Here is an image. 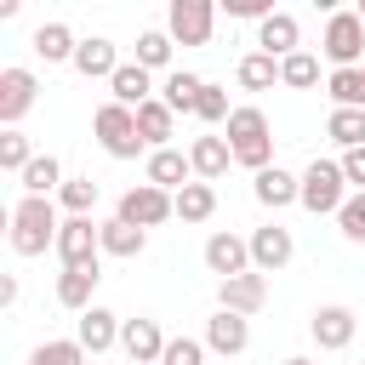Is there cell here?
I'll return each instance as SVG.
<instances>
[{
    "mask_svg": "<svg viewBox=\"0 0 365 365\" xmlns=\"http://www.w3.org/2000/svg\"><path fill=\"white\" fill-rule=\"evenodd\" d=\"M228 148H234V165H251V177L268 171V160H274V125H268V114L257 103H240L228 114Z\"/></svg>",
    "mask_w": 365,
    "mask_h": 365,
    "instance_id": "1",
    "label": "cell"
},
{
    "mask_svg": "<svg viewBox=\"0 0 365 365\" xmlns=\"http://www.w3.org/2000/svg\"><path fill=\"white\" fill-rule=\"evenodd\" d=\"M57 205L51 200H40V194H23L17 205H11V251L17 257H40L46 245L57 251Z\"/></svg>",
    "mask_w": 365,
    "mask_h": 365,
    "instance_id": "2",
    "label": "cell"
},
{
    "mask_svg": "<svg viewBox=\"0 0 365 365\" xmlns=\"http://www.w3.org/2000/svg\"><path fill=\"white\" fill-rule=\"evenodd\" d=\"M91 131H97V143H103V154L108 160H137L148 143L137 137V108H120L114 97L91 114Z\"/></svg>",
    "mask_w": 365,
    "mask_h": 365,
    "instance_id": "3",
    "label": "cell"
},
{
    "mask_svg": "<svg viewBox=\"0 0 365 365\" xmlns=\"http://www.w3.org/2000/svg\"><path fill=\"white\" fill-rule=\"evenodd\" d=\"M302 211H314V217H336L342 205H348V177H342V160H314L308 171H302V200H297Z\"/></svg>",
    "mask_w": 365,
    "mask_h": 365,
    "instance_id": "4",
    "label": "cell"
},
{
    "mask_svg": "<svg viewBox=\"0 0 365 365\" xmlns=\"http://www.w3.org/2000/svg\"><path fill=\"white\" fill-rule=\"evenodd\" d=\"M319 51L331 57V68H365V23H359V11H331Z\"/></svg>",
    "mask_w": 365,
    "mask_h": 365,
    "instance_id": "5",
    "label": "cell"
},
{
    "mask_svg": "<svg viewBox=\"0 0 365 365\" xmlns=\"http://www.w3.org/2000/svg\"><path fill=\"white\" fill-rule=\"evenodd\" d=\"M120 222H131V228H160L165 217H177V200L165 194V188H154V182H137V188H125L120 194V211H114Z\"/></svg>",
    "mask_w": 365,
    "mask_h": 365,
    "instance_id": "6",
    "label": "cell"
},
{
    "mask_svg": "<svg viewBox=\"0 0 365 365\" xmlns=\"http://www.w3.org/2000/svg\"><path fill=\"white\" fill-rule=\"evenodd\" d=\"M57 257H63V268H97V257H103V222H91V217H63V228H57Z\"/></svg>",
    "mask_w": 365,
    "mask_h": 365,
    "instance_id": "7",
    "label": "cell"
},
{
    "mask_svg": "<svg viewBox=\"0 0 365 365\" xmlns=\"http://www.w3.org/2000/svg\"><path fill=\"white\" fill-rule=\"evenodd\" d=\"M211 29H217V6H211V0H171L165 34H171L177 46H205Z\"/></svg>",
    "mask_w": 365,
    "mask_h": 365,
    "instance_id": "8",
    "label": "cell"
},
{
    "mask_svg": "<svg viewBox=\"0 0 365 365\" xmlns=\"http://www.w3.org/2000/svg\"><path fill=\"white\" fill-rule=\"evenodd\" d=\"M205 268L217 274V285H222V279H240V274H251V240H240V234L217 228V234L205 240Z\"/></svg>",
    "mask_w": 365,
    "mask_h": 365,
    "instance_id": "9",
    "label": "cell"
},
{
    "mask_svg": "<svg viewBox=\"0 0 365 365\" xmlns=\"http://www.w3.org/2000/svg\"><path fill=\"white\" fill-rule=\"evenodd\" d=\"M354 331H359V319H354V308H342V302H325V308H314V319H308V336H314L325 354H342V348L354 342Z\"/></svg>",
    "mask_w": 365,
    "mask_h": 365,
    "instance_id": "10",
    "label": "cell"
},
{
    "mask_svg": "<svg viewBox=\"0 0 365 365\" xmlns=\"http://www.w3.org/2000/svg\"><path fill=\"white\" fill-rule=\"evenodd\" d=\"M34 91H40L34 68H0V120H6V131H17V120L34 108Z\"/></svg>",
    "mask_w": 365,
    "mask_h": 365,
    "instance_id": "11",
    "label": "cell"
},
{
    "mask_svg": "<svg viewBox=\"0 0 365 365\" xmlns=\"http://www.w3.org/2000/svg\"><path fill=\"white\" fill-rule=\"evenodd\" d=\"M291 251H297V240H291V228H279V222H262V228L251 234V268H257V274H279V268L291 262Z\"/></svg>",
    "mask_w": 365,
    "mask_h": 365,
    "instance_id": "12",
    "label": "cell"
},
{
    "mask_svg": "<svg viewBox=\"0 0 365 365\" xmlns=\"http://www.w3.org/2000/svg\"><path fill=\"white\" fill-rule=\"evenodd\" d=\"M257 51H268L274 63H285L291 51H302V23H297L291 11L262 17V23H257Z\"/></svg>",
    "mask_w": 365,
    "mask_h": 365,
    "instance_id": "13",
    "label": "cell"
},
{
    "mask_svg": "<svg viewBox=\"0 0 365 365\" xmlns=\"http://www.w3.org/2000/svg\"><path fill=\"white\" fill-rule=\"evenodd\" d=\"M262 302H268V274H257V268L217 285V308H228V314H245V319H251Z\"/></svg>",
    "mask_w": 365,
    "mask_h": 365,
    "instance_id": "14",
    "label": "cell"
},
{
    "mask_svg": "<svg viewBox=\"0 0 365 365\" xmlns=\"http://www.w3.org/2000/svg\"><path fill=\"white\" fill-rule=\"evenodd\" d=\"M143 182H154V188L177 194V188H188V182H194V165H188V154H182V148H154V154H148V165H143Z\"/></svg>",
    "mask_w": 365,
    "mask_h": 365,
    "instance_id": "15",
    "label": "cell"
},
{
    "mask_svg": "<svg viewBox=\"0 0 365 365\" xmlns=\"http://www.w3.org/2000/svg\"><path fill=\"white\" fill-rule=\"evenodd\" d=\"M165 342H171V336H165L154 319H125V325H120V348L131 354V365H160Z\"/></svg>",
    "mask_w": 365,
    "mask_h": 365,
    "instance_id": "16",
    "label": "cell"
},
{
    "mask_svg": "<svg viewBox=\"0 0 365 365\" xmlns=\"http://www.w3.org/2000/svg\"><path fill=\"white\" fill-rule=\"evenodd\" d=\"M251 194H257L268 211H285V205H297V200H302V177H291L285 165H268V171H257V177H251Z\"/></svg>",
    "mask_w": 365,
    "mask_h": 365,
    "instance_id": "17",
    "label": "cell"
},
{
    "mask_svg": "<svg viewBox=\"0 0 365 365\" xmlns=\"http://www.w3.org/2000/svg\"><path fill=\"white\" fill-rule=\"evenodd\" d=\"M245 342H251V319H245V314L217 308V314L205 319V348H211V354H245Z\"/></svg>",
    "mask_w": 365,
    "mask_h": 365,
    "instance_id": "18",
    "label": "cell"
},
{
    "mask_svg": "<svg viewBox=\"0 0 365 365\" xmlns=\"http://www.w3.org/2000/svg\"><path fill=\"white\" fill-rule=\"evenodd\" d=\"M188 165H194V182H217V177L234 165L228 137H194V143H188Z\"/></svg>",
    "mask_w": 365,
    "mask_h": 365,
    "instance_id": "19",
    "label": "cell"
},
{
    "mask_svg": "<svg viewBox=\"0 0 365 365\" xmlns=\"http://www.w3.org/2000/svg\"><path fill=\"white\" fill-rule=\"evenodd\" d=\"M108 91H114L120 108H143V103H154V74L143 63H120L114 80H108Z\"/></svg>",
    "mask_w": 365,
    "mask_h": 365,
    "instance_id": "20",
    "label": "cell"
},
{
    "mask_svg": "<svg viewBox=\"0 0 365 365\" xmlns=\"http://www.w3.org/2000/svg\"><path fill=\"white\" fill-rule=\"evenodd\" d=\"M120 314H108V308H86L80 314V331H74V342L86 348V354H103V348H114L120 342Z\"/></svg>",
    "mask_w": 365,
    "mask_h": 365,
    "instance_id": "21",
    "label": "cell"
},
{
    "mask_svg": "<svg viewBox=\"0 0 365 365\" xmlns=\"http://www.w3.org/2000/svg\"><path fill=\"white\" fill-rule=\"evenodd\" d=\"M114 68H120L114 40H103V34L80 40V51H74V74H86V80H114Z\"/></svg>",
    "mask_w": 365,
    "mask_h": 365,
    "instance_id": "22",
    "label": "cell"
},
{
    "mask_svg": "<svg viewBox=\"0 0 365 365\" xmlns=\"http://www.w3.org/2000/svg\"><path fill=\"white\" fill-rule=\"evenodd\" d=\"M97 279H103V268H63V274H57V302L74 308V314L97 308V302H91V297H97Z\"/></svg>",
    "mask_w": 365,
    "mask_h": 365,
    "instance_id": "23",
    "label": "cell"
},
{
    "mask_svg": "<svg viewBox=\"0 0 365 365\" xmlns=\"http://www.w3.org/2000/svg\"><path fill=\"white\" fill-rule=\"evenodd\" d=\"M171 131H177V114H171L160 97L137 108V137L148 143V154H154V148H171Z\"/></svg>",
    "mask_w": 365,
    "mask_h": 365,
    "instance_id": "24",
    "label": "cell"
},
{
    "mask_svg": "<svg viewBox=\"0 0 365 365\" xmlns=\"http://www.w3.org/2000/svg\"><path fill=\"white\" fill-rule=\"evenodd\" d=\"M34 51H40L46 63H74L80 40H74L68 23H40V29H34Z\"/></svg>",
    "mask_w": 365,
    "mask_h": 365,
    "instance_id": "25",
    "label": "cell"
},
{
    "mask_svg": "<svg viewBox=\"0 0 365 365\" xmlns=\"http://www.w3.org/2000/svg\"><path fill=\"white\" fill-rule=\"evenodd\" d=\"M200 91H205V80H200V74H188V68H177V74H165V86H160V103H165L171 114H194Z\"/></svg>",
    "mask_w": 365,
    "mask_h": 365,
    "instance_id": "26",
    "label": "cell"
},
{
    "mask_svg": "<svg viewBox=\"0 0 365 365\" xmlns=\"http://www.w3.org/2000/svg\"><path fill=\"white\" fill-rule=\"evenodd\" d=\"M325 137H331L342 154H348V148H365V108H331Z\"/></svg>",
    "mask_w": 365,
    "mask_h": 365,
    "instance_id": "27",
    "label": "cell"
},
{
    "mask_svg": "<svg viewBox=\"0 0 365 365\" xmlns=\"http://www.w3.org/2000/svg\"><path fill=\"white\" fill-rule=\"evenodd\" d=\"M23 182V194H40V200H51V188H63L68 177H63V165H57V154H34V165L17 177Z\"/></svg>",
    "mask_w": 365,
    "mask_h": 365,
    "instance_id": "28",
    "label": "cell"
},
{
    "mask_svg": "<svg viewBox=\"0 0 365 365\" xmlns=\"http://www.w3.org/2000/svg\"><path fill=\"white\" fill-rule=\"evenodd\" d=\"M171 200H177V217H182V222H211V211H217V188H211V182H188V188H177Z\"/></svg>",
    "mask_w": 365,
    "mask_h": 365,
    "instance_id": "29",
    "label": "cell"
},
{
    "mask_svg": "<svg viewBox=\"0 0 365 365\" xmlns=\"http://www.w3.org/2000/svg\"><path fill=\"white\" fill-rule=\"evenodd\" d=\"M148 251V234L143 228H131V222H103V257H143Z\"/></svg>",
    "mask_w": 365,
    "mask_h": 365,
    "instance_id": "30",
    "label": "cell"
},
{
    "mask_svg": "<svg viewBox=\"0 0 365 365\" xmlns=\"http://www.w3.org/2000/svg\"><path fill=\"white\" fill-rule=\"evenodd\" d=\"M325 91L336 108H365V68H331Z\"/></svg>",
    "mask_w": 365,
    "mask_h": 365,
    "instance_id": "31",
    "label": "cell"
},
{
    "mask_svg": "<svg viewBox=\"0 0 365 365\" xmlns=\"http://www.w3.org/2000/svg\"><path fill=\"white\" fill-rule=\"evenodd\" d=\"M234 74H240V86H245V91H268V86L279 80V63H274L268 51H245Z\"/></svg>",
    "mask_w": 365,
    "mask_h": 365,
    "instance_id": "32",
    "label": "cell"
},
{
    "mask_svg": "<svg viewBox=\"0 0 365 365\" xmlns=\"http://www.w3.org/2000/svg\"><path fill=\"white\" fill-rule=\"evenodd\" d=\"M279 86H291V91L319 86V57H314V51H291V57L279 63Z\"/></svg>",
    "mask_w": 365,
    "mask_h": 365,
    "instance_id": "33",
    "label": "cell"
},
{
    "mask_svg": "<svg viewBox=\"0 0 365 365\" xmlns=\"http://www.w3.org/2000/svg\"><path fill=\"white\" fill-rule=\"evenodd\" d=\"M171 46H177V40H171L165 29H143V34H137V63L154 74V68H165V63H171Z\"/></svg>",
    "mask_w": 365,
    "mask_h": 365,
    "instance_id": "34",
    "label": "cell"
},
{
    "mask_svg": "<svg viewBox=\"0 0 365 365\" xmlns=\"http://www.w3.org/2000/svg\"><path fill=\"white\" fill-rule=\"evenodd\" d=\"M29 365H86V348L74 336H51V342H40L29 354Z\"/></svg>",
    "mask_w": 365,
    "mask_h": 365,
    "instance_id": "35",
    "label": "cell"
},
{
    "mask_svg": "<svg viewBox=\"0 0 365 365\" xmlns=\"http://www.w3.org/2000/svg\"><path fill=\"white\" fill-rule=\"evenodd\" d=\"M29 165H34V148H29V137H23V131H0V171L23 177Z\"/></svg>",
    "mask_w": 365,
    "mask_h": 365,
    "instance_id": "36",
    "label": "cell"
},
{
    "mask_svg": "<svg viewBox=\"0 0 365 365\" xmlns=\"http://www.w3.org/2000/svg\"><path fill=\"white\" fill-rule=\"evenodd\" d=\"M57 205H63L68 217H86V211L97 205V182H91V177H68V182L57 188Z\"/></svg>",
    "mask_w": 365,
    "mask_h": 365,
    "instance_id": "37",
    "label": "cell"
},
{
    "mask_svg": "<svg viewBox=\"0 0 365 365\" xmlns=\"http://www.w3.org/2000/svg\"><path fill=\"white\" fill-rule=\"evenodd\" d=\"M194 114H200V120H205V125H217V120H222V125H228V114H234V108H228V91H222V86H211V80H205V91H200V103H194Z\"/></svg>",
    "mask_w": 365,
    "mask_h": 365,
    "instance_id": "38",
    "label": "cell"
},
{
    "mask_svg": "<svg viewBox=\"0 0 365 365\" xmlns=\"http://www.w3.org/2000/svg\"><path fill=\"white\" fill-rule=\"evenodd\" d=\"M336 228H342V240L365 245V194H348V205L336 211Z\"/></svg>",
    "mask_w": 365,
    "mask_h": 365,
    "instance_id": "39",
    "label": "cell"
},
{
    "mask_svg": "<svg viewBox=\"0 0 365 365\" xmlns=\"http://www.w3.org/2000/svg\"><path fill=\"white\" fill-rule=\"evenodd\" d=\"M160 365H205V342H194V336H171L165 354H160Z\"/></svg>",
    "mask_w": 365,
    "mask_h": 365,
    "instance_id": "40",
    "label": "cell"
},
{
    "mask_svg": "<svg viewBox=\"0 0 365 365\" xmlns=\"http://www.w3.org/2000/svg\"><path fill=\"white\" fill-rule=\"evenodd\" d=\"M222 11H228V17H257V23H262V17H274V0H222Z\"/></svg>",
    "mask_w": 365,
    "mask_h": 365,
    "instance_id": "41",
    "label": "cell"
},
{
    "mask_svg": "<svg viewBox=\"0 0 365 365\" xmlns=\"http://www.w3.org/2000/svg\"><path fill=\"white\" fill-rule=\"evenodd\" d=\"M342 177L354 182V194H365V148H348L342 154Z\"/></svg>",
    "mask_w": 365,
    "mask_h": 365,
    "instance_id": "42",
    "label": "cell"
},
{
    "mask_svg": "<svg viewBox=\"0 0 365 365\" xmlns=\"http://www.w3.org/2000/svg\"><path fill=\"white\" fill-rule=\"evenodd\" d=\"M354 11H359V23H365V0H359V6H354Z\"/></svg>",
    "mask_w": 365,
    "mask_h": 365,
    "instance_id": "43",
    "label": "cell"
}]
</instances>
